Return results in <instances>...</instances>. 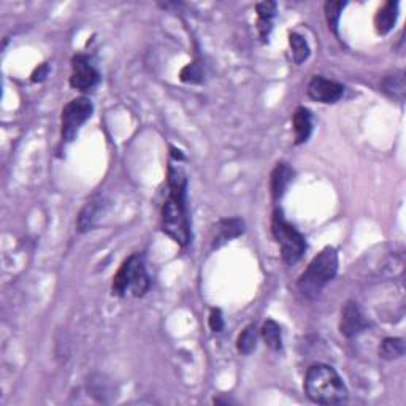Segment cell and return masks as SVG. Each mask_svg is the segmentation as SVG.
<instances>
[{
	"mask_svg": "<svg viewBox=\"0 0 406 406\" xmlns=\"http://www.w3.org/2000/svg\"><path fill=\"white\" fill-rule=\"evenodd\" d=\"M188 178L183 170L175 165L168 167V197L162 206V231L181 246L191 240V224L186 206Z\"/></svg>",
	"mask_w": 406,
	"mask_h": 406,
	"instance_id": "6da1fadb",
	"label": "cell"
},
{
	"mask_svg": "<svg viewBox=\"0 0 406 406\" xmlns=\"http://www.w3.org/2000/svg\"><path fill=\"white\" fill-rule=\"evenodd\" d=\"M304 394L314 403L340 405L348 400V389L332 367L318 363L308 368L304 376Z\"/></svg>",
	"mask_w": 406,
	"mask_h": 406,
	"instance_id": "7a4b0ae2",
	"label": "cell"
},
{
	"mask_svg": "<svg viewBox=\"0 0 406 406\" xmlns=\"http://www.w3.org/2000/svg\"><path fill=\"white\" fill-rule=\"evenodd\" d=\"M336 271H338V253L335 248H324L309 262L308 269L298 278V291L307 298L319 297L325 284L334 280Z\"/></svg>",
	"mask_w": 406,
	"mask_h": 406,
	"instance_id": "3957f363",
	"label": "cell"
},
{
	"mask_svg": "<svg viewBox=\"0 0 406 406\" xmlns=\"http://www.w3.org/2000/svg\"><path fill=\"white\" fill-rule=\"evenodd\" d=\"M149 289V276L145 260L140 254H133L117 270L113 280V293L117 297H143Z\"/></svg>",
	"mask_w": 406,
	"mask_h": 406,
	"instance_id": "277c9868",
	"label": "cell"
},
{
	"mask_svg": "<svg viewBox=\"0 0 406 406\" xmlns=\"http://www.w3.org/2000/svg\"><path fill=\"white\" fill-rule=\"evenodd\" d=\"M271 233H273L276 243L280 244L281 258L287 265L296 264L302 259L304 251H307V242H304L303 235L286 221L280 210H276L271 218Z\"/></svg>",
	"mask_w": 406,
	"mask_h": 406,
	"instance_id": "5b68a950",
	"label": "cell"
},
{
	"mask_svg": "<svg viewBox=\"0 0 406 406\" xmlns=\"http://www.w3.org/2000/svg\"><path fill=\"white\" fill-rule=\"evenodd\" d=\"M94 106L93 102L86 97L73 99L64 106L62 110V140L73 142L78 135L79 127L86 122L93 115Z\"/></svg>",
	"mask_w": 406,
	"mask_h": 406,
	"instance_id": "8992f818",
	"label": "cell"
},
{
	"mask_svg": "<svg viewBox=\"0 0 406 406\" xmlns=\"http://www.w3.org/2000/svg\"><path fill=\"white\" fill-rule=\"evenodd\" d=\"M72 77H70V86L81 93H86L95 88L100 81V75L95 70L93 64H90L88 56L78 55L72 59Z\"/></svg>",
	"mask_w": 406,
	"mask_h": 406,
	"instance_id": "52a82bcc",
	"label": "cell"
},
{
	"mask_svg": "<svg viewBox=\"0 0 406 406\" xmlns=\"http://www.w3.org/2000/svg\"><path fill=\"white\" fill-rule=\"evenodd\" d=\"M368 320L365 314L360 309L356 302H346L343 309H341V319H340V332L346 338H354L368 329Z\"/></svg>",
	"mask_w": 406,
	"mask_h": 406,
	"instance_id": "ba28073f",
	"label": "cell"
},
{
	"mask_svg": "<svg viewBox=\"0 0 406 406\" xmlns=\"http://www.w3.org/2000/svg\"><path fill=\"white\" fill-rule=\"evenodd\" d=\"M343 84L322 77H314L308 84L309 99L320 102V104H335L343 97Z\"/></svg>",
	"mask_w": 406,
	"mask_h": 406,
	"instance_id": "9c48e42d",
	"label": "cell"
},
{
	"mask_svg": "<svg viewBox=\"0 0 406 406\" xmlns=\"http://www.w3.org/2000/svg\"><path fill=\"white\" fill-rule=\"evenodd\" d=\"M244 231V224L242 219L231 218L222 219L215 226V235H213L211 244L213 248H221L222 244L231 242V240L240 237Z\"/></svg>",
	"mask_w": 406,
	"mask_h": 406,
	"instance_id": "30bf717a",
	"label": "cell"
},
{
	"mask_svg": "<svg viewBox=\"0 0 406 406\" xmlns=\"http://www.w3.org/2000/svg\"><path fill=\"white\" fill-rule=\"evenodd\" d=\"M293 180V170L287 164H278L270 180V192L273 200H280L286 194L287 188Z\"/></svg>",
	"mask_w": 406,
	"mask_h": 406,
	"instance_id": "8fae6325",
	"label": "cell"
},
{
	"mask_svg": "<svg viewBox=\"0 0 406 406\" xmlns=\"http://www.w3.org/2000/svg\"><path fill=\"white\" fill-rule=\"evenodd\" d=\"M292 122H293V133H296V145H302V143L308 142V138L313 132L311 111L300 106V108H297L296 113H293Z\"/></svg>",
	"mask_w": 406,
	"mask_h": 406,
	"instance_id": "7c38bea8",
	"label": "cell"
},
{
	"mask_svg": "<svg viewBox=\"0 0 406 406\" xmlns=\"http://www.w3.org/2000/svg\"><path fill=\"white\" fill-rule=\"evenodd\" d=\"M398 18V3L397 2H386L381 8L378 10L375 16V28L378 34L386 35L392 30Z\"/></svg>",
	"mask_w": 406,
	"mask_h": 406,
	"instance_id": "4fadbf2b",
	"label": "cell"
},
{
	"mask_svg": "<svg viewBox=\"0 0 406 406\" xmlns=\"http://www.w3.org/2000/svg\"><path fill=\"white\" fill-rule=\"evenodd\" d=\"M381 88L384 93H386L389 97L397 99V100H403L405 99V73L403 72H397L394 75H387L386 78L383 79Z\"/></svg>",
	"mask_w": 406,
	"mask_h": 406,
	"instance_id": "5bb4252c",
	"label": "cell"
},
{
	"mask_svg": "<svg viewBox=\"0 0 406 406\" xmlns=\"http://www.w3.org/2000/svg\"><path fill=\"white\" fill-rule=\"evenodd\" d=\"M262 338H264L265 345L269 346L271 351H281L282 348V338H281V327L278 325L273 319H269L262 325Z\"/></svg>",
	"mask_w": 406,
	"mask_h": 406,
	"instance_id": "9a60e30c",
	"label": "cell"
},
{
	"mask_svg": "<svg viewBox=\"0 0 406 406\" xmlns=\"http://www.w3.org/2000/svg\"><path fill=\"white\" fill-rule=\"evenodd\" d=\"M405 340L403 338H386L379 346V356L386 360H395L405 356Z\"/></svg>",
	"mask_w": 406,
	"mask_h": 406,
	"instance_id": "2e32d148",
	"label": "cell"
},
{
	"mask_svg": "<svg viewBox=\"0 0 406 406\" xmlns=\"http://www.w3.org/2000/svg\"><path fill=\"white\" fill-rule=\"evenodd\" d=\"M258 346V329L254 325H248L246 329L240 334L237 340V349L244 356H249Z\"/></svg>",
	"mask_w": 406,
	"mask_h": 406,
	"instance_id": "e0dca14e",
	"label": "cell"
},
{
	"mask_svg": "<svg viewBox=\"0 0 406 406\" xmlns=\"http://www.w3.org/2000/svg\"><path fill=\"white\" fill-rule=\"evenodd\" d=\"M289 46L292 50V57L296 64H302L309 57V46L308 41L303 39L302 35H298L293 32L289 35Z\"/></svg>",
	"mask_w": 406,
	"mask_h": 406,
	"instance_id": "ac0fdd59",
	"label": "cell"
},
{
	"mask_svg": "<svg viewBox=\"0 0 406 406\" xmlns=\"http://www.w3.org/2000/svg\"><path fill=\"white\" fill-rule=\"evenodd\" d=\"M346 7V2H325L324 10H325V18H327L329 29L334 32L335 35H338V26H340V18L341 13Z\"/></svg>",
	"mask_w": 406,
	"mask_h": 406,
	"instance_id": "d6986e66",
	"label": "cell"
},
{
	"mask_svg": "<svg viewBox=\"0 0 406 406\" xmlns=\"http://www.w3.org/2000/svg\"><path fill=\"white\" fill-rule=\"evenodd\" d=\"M181 79L184 83H200L203 79V70L199 62L188 64L183 70H181Z\"/></svg>",
	"mask_w": 406,
	"mask_h": 406,
	"instance_id": "ffe728a7",
	"label": "cell"
},
{
	"mask_svg": "<svg viewBox=\"0 0 406 406\" xmlns=\"http://www.w3.org/2000/svg\"><path fill=\"white\" fill-rule=\"evenodd\" d=\"M255 10H258L259 19L271 21L276 14V3L275 2H262V3H258Z\"/></svg>",
	"mask_w": 406,
	"mask_h": 406,
	"instance_id": "44dd1931",
	"label": "cell"
},
{
	"mask_svg": "<svg viewBox=\"0 0 406 406\" xmlns=\"http://www.w3.org/2000/svg\"><path fill=\"white\" fill-rule=\"evenodd\" d=\"M208 324H210V329L213 332H222L224 329V318L221 309H211L210 319H208Z\"/></svg>",
	"mask_w": 406,
	"mask_h": 406,
	"instance_id": "7402d4cb",
	"label": "cell"
},
{
	"mask_svg": "<svg viewBox=\"0 0 406 406\" xmlns=\"http://www.w3.org/2000/svg\"><path fill=\"white\" fill-rule=\"evenodd\" d=\"M48 73H50V67H48V64H44V66H40L34 73H32V81L34 83L44 81V79L48 77Z\"/></svg>",
	"mask_w": 406,
	"mask_h": 406,
	"instance_id": "603a6c76",
	"label": "cell"
}]
</instances>
